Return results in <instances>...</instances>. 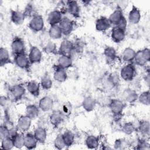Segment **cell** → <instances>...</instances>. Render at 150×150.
Listing matches in <instances>:
<instances>
[{"label": "cell", "instance_id": "obj_1", "mask_svg": "<svg viewBox=\"0 0 150 150\" xmlns=\"http://www.w3.org/2000/svg\"><path fill=\"white\" fill-rule=\"evenodd\" d=\"M136 74V69L132 63H128L122 67L120 71V77L125 81H131Z\"/></svg>", "mask_w": 150, "mask_h": 150}, {"label": "cell", "instance_id": "obj_2", "mask_svg": "<svg viewBox=\"0 0 150 150\" xmlns=\"http://www.w3.org/2000/svg\"><path fill=\"white\" fill-rule=\"evenodd\" d=\"M9 96L8 97L12 101H17L20 100L25 94V88L22 84H16L9 88Z\"/></svg>", "mask_w": 150, "mask_h": 150}, {"label": "cell", "instance_id": "obj_3", "mask_svg": "<svg viewBox=\"0 0 150 150\" xmlns=\"http://www.w3.org/2000/svg\"><path fill=\"white\" fill-rule=\"evenodd\" d=\"M111 112L114 117H120L125 107V103L119 99H112L109 105Z\"/></svg>", "mask_w": 150, "mask_h": 150}, {"label": "cell", "instance_id": "obj_4", "mask_svg": "<svg viewBox=\"0 0 150 150\" xmlns=\"http://www.w3.org/2000/svg\"><path fill=\"white\" fill-rule=\"evenodd\" d=\"M29 28L33 32H38L44 28V20L41 15L38 14L33 16L29 23Z\"/></svg>", "mask_w": 150, "mask_h": 150}, {"label": "cell", "instance_id": "obj_5", "mask_svg": "<svg viewBox=\"0 0 150 150\" xmlns=\"http://www.w3.org/2000/svg\"><path fill=\"white\" fill-rule=\"evenodd\" d=\"M11 49L15 56L25 53V45L23 40L19 37L15 38L11 43Z\"/></svg>", "mask_w": 150, "mask_h": 150}, {"label": "cell", "instance_id": "obj_6", "mask_svg": "<svg viewBox=\"0 0 150 150\" xmlns=\"http://www.w3.org/2000/svg\"><path fill=\"white\" fill-rule=\"evenodd\" d=\"M74 52V44L72 42L69 40H64L61 43L59 48L58 53L61 55L69 56Z\"/></svg>", "mask_w": 150, "mask_h": 150}, {"label": "cell", "instance_id": "obj_7", "mask_svg": "<svg viewBox=\"0 0 150 150\" xmlns=\"http://www.w3.org/2000/svg\"><path fill=\"white\" fill-rule=\"evenodd\" d=\"M14 62L18 67L22 69H28L31 64L28 56L25 53L15 56Z\"/></svg>", "mask_w": 150, "mask_h": 150}, {"label": "cell", "instance_id": "obj_8", "mask_svg": "<svg viewBox=\"0 0 150 150\" xmlns=\"http://www.w3.org/2000/svg\"><path fill=\"white\" fill-rule=\"evenodd\" d=\"M59 25L62 30L63 34L66 36L71 33L74 28L73 22L67 17H63Z\"/></svg>", "mask_w": 150, "mask_h": 150}, {"label": "cell", "instance_id": "obj_9", "mask_svg": "<svg viewBox=\"0 0 150 150\" xmlns=\"http://www.w3.org/2000/svg\"><path fill=\"white\" fill-rule=\"evenodd\" d=\"M32 119L26 115H21L18 120L16 127L22 132H26L30 127Z\"/></svg>", "mask_w": 150, "mask_h": 150}, {"label": "cell", "instance_id": "obj_10", "mask_svg": "<svg viewBox=\"0 0 150 150\" xmlns=\"http://www.w3.org/2000/svg\"><path fill=\"white\" fill-rule=\"evenodd\" d=\"M28 57L31 64L38 63L42 60V53L38 47L32 46L30 49Z\"/></svg>", "mask_w": 150, "mask_h": 150}, {"label": "cell", "instance_id": "obj_11", "mask_svg": "<svg viewBox=\"0 0 150 150\" xmlns=\"http://www.w3.org/2000/svg\"><path fill=\"white\" fill-rule=\"evenodd\" d=\"M125 36V30L117 26H114L111 30V37L115 43H120Z\"/></svg>", "mask_w": 150, "mask_h": 150}, {"label": "cell", "instance_id": "obj_12", "mask_svg": "<svg viewBox=\"0 0 150 150\" xmlns=\"http://www.w3.org/2000/svg\"><path fill=\"white\" fill-rule=\"evenodd\" d=\"M66 11L74 17H79L80 15V6L77 2L75 1H67Z\"/></svg>", "mask_w": 150, "mask_h": 150}, {"label": "cell", "instance_id": "obj_13", "mask_svg": "<svg viewBox=\"0 0 150 150\" xmlns=\"http://www.w3.org/2000/svg\"><path fill=\"white\" fill-rule=\"evenodd\" d=\"M138 95L136 91L131 88H126L122 93V100L128 103H133L138 100Z\"/></svg>", "mask_w": 150, "mask_h": 150}, {"label": "cell", "instance_id": "obj_14", "mask_svg": "<svg viewBox=\"0 0 150 150\" xmlns=\"http://www.w3.org/2000/svg\"><path fill=\"white\" fill-rule=\"evenodd\" d=\"M124 17L121 9L118 8L115 9L108 18L111 25H112L114 26H117L120 24Z\"/></svg>", "mask_w": 150, "mask_h": 150}, {"label": "cell", "instance_id": "obj_15", "mask_svg": "<svg viewBox=\"0 0 150 150\" xmlns=\"http://www.w3.org/2000/svg\"><path fill=\"white\" fill-rule=\"evenodd\" d=\"M111 25L108 18L105 16H101L97 19L96 22V29L99 32H104L108 30Z\"/></svg>", "mask_w": 150, "mask_h": 150}, {"label": "cell", "instance_id": "obj_16", "mask_svg": "<svg viewBox=\"0 0 150 150\" xmlns=\"http://www.w3.org/2000/svg\"><path fill=\"white\" fill-rule=\"evenodd\" d=\"M62 18V12L59 10H54L49 13L47 22L50 26L59 25Z\"/></svg>", "mask_w": 150, "mask_h": 150}, {"label": "cell", "instance_id": "obj_17", "mask_svg": "<svg viewBox=\"0 0 150 150\" xmlns=\"http://www.w3.org/2000/svg\"><path fill=\"white\" fill-rule=\"evenodd\" d=\"M54 79L59 82H64L67 78V74L66 69L60 67L58 64L54 67Z\"/></svg>", "mask_w": 150, "mask_h": 150}, {"label": "cell", "instance_id": "obj_18", "mask_svg": "<svg viewBox=\"0 0 150 150\" xmlns=\"http://www.w3.org/2000/svg\"><path fill=\"white\" fill-rule=\"evenodd\" d=\"M141 18V15L139 9L133 5L128 14V21L129 23L133 25L137 24L140 21Z\"/></svg>", "mask_w": 150, "mask_h": 150}, {"label": "cell", "instance_id": "obj_19", "mask_svg": "<svg viewBox=\"0 0 150 150\" xmlns=\"http://www.w3.org/2000/svg\"><path fill=\"white\" fill-rule=\"evenodd\" d=\"M53 107V100L48 96L42 97L39 101V108L43 111H49Z\"/></svg>", "mask_w": 150, "mask_h": 150}, {"label": "cell", "instance_id": "obj_20", "mask_svg": "<svg viewBox=\"0 0 150 150\" xmlns=\"http://www.w3.org/2000/svg\"><path fill=\"white\" fill-rule=\"evenodd\" d=\"M63 118L64 115L61 111L55 110L50 116V121L54 127H57L62 122Z\"/></svg>", "mask_w": 150, "mask_h": 150}, {"label": "cell", "instance_id": "obj_21", "mask_svg": "<svg viewBox=\"0 0 150 150\" xmlns=\"http://www.w3.org/2000/svg\"><path fill=\"white\" fill-rule=\"evenodd\" d=\"M26 16L23 12L12 10L11 11V19L16 25H21L25 21Z\"/></svg>", "mask_w": 150, "mask_h": 150}, {"label": "cell", "instance_id": "obj_22", "mask_svg": "<svg viewBox=\"0 0 150 150\" xmlns=\"http://www.w3.org/2000/svg\"><path fill=\"white\" fill-rule=\"evenodd\" d=\"M38 142L34 134L28 133L24 135V143L26 148L28 149H35L37 146Z\"/></svg>", "mask_w": 150, "mask_h": 150}, {"label": "cell", "instance_id": "obj_23", "mask_svg": "<svg viewBox=\"0 0 150 150\" xmlns=\"http://www.w3.org/2000/svg\"><path fill=\"white\" fill-rule=\"evenodd\" d=\"M136 52L131 47H126L122 52V59L124 62L131 63L134 62Z\"/></svg>", "mask_w": 150, "mask_h": 150}, {"label": "cell", "instance_id": "obj_24", "mask_svg": "<svg viewBox=\"0 0 150 150\" xmlns=\"http://www.w3.org/2000/svg\"><path fill=\"white\" fill-rule=\"evenodd\" d=\"M40 84L36 81H30L26 84V89L28 92L35 97H38L40 94Z\"/></svg>", "mask_w": 150, "mask_h": 150}, {"label": "cell", "instance_id": "obj_25", "mask_svg": "<svg viewBox=\"0 0 150 150\" xmlns=\"http://www.w3.org/2000/svg\"><path fill=\"white\" fill-rule=\"evenodd\" d=\"M96 101L91 97L88 96L85 97L82 102V106L83 108L87 112L92 111L96 107Z\"/></svg>", "mask_w": 150, "mask_h": 150}, {"label": "cell", "instance_id": "obj_26", "mask_svg": "<svg viewBox=\"0 0 150 150\" xmlns=\"http://www.w3.org/2000/svg\"><path fill=\"white\" fill-rule=\"evenodd\" d=\"M62 30L59 25H52L49 29V35L53 39H59L63 35Z\"/></svg>", "mask_w": 150, "mask_h": 150}, {"label": "cell", "instance_id": "obj_27", "mask_svg": "<svg viewBox=\"0 0 150 150\" xmlns=\"http://www.w3.org/2000/svg\"><path fill=\"white\" fill-rule=\"evenodd\" d=\"M34 135L38 142L44 143L47 138L46 130L43 127H38L34 131Z\"/></svg>", "mask_w": 150, "mask_h": 150}, {"label": "cell", "instance_id": "obj_28", "mask_svg": "<svg viewBox=\"0 0 150 150\" xmlns=\"http://www.w3.org/2000/svg\"><path fill=\"white\" fill-rule=\"evenodd\" d=\"M72 64L73 62L71 56L61 55L58 59V65L64 69L70 67Z\"/></svg>", "mask_w": 150, "mask_h": 150}, {"label": "cell", "instance_id": "obj_29", "mask_svg": "<svg viewBox=\"0 0 150 150\" xmlns=\"http://www.w3.org/2000/svg\"><path fill=\"white\" fill-rule=\"evenodd\" d=\"M39 108L34 104L28 105L26 108V115L32 120L36 118L39 114Z\"/></svg>", "mask_w": 150, "mask_h": 150}, {"label": "cell", "instance_id": "obj_30", "mask_svg": "<svg viewBox=\"0 0 150 150\" xmlns=\"http://www.w3.org/2000/svg\"><path fill=\"white\" fill-rule=\"evenodd\" d=\"M11 63L10 55L8 50L3 47L0 48V64L3 66L8 63Z\"/></svg>", "mask_w": 150, "mask_h": 150}, {"label": "cell", "instance_id": "obj_31", "mask_svg": "<svg viewBox=\"0 0 150 150\" xmlns=\"http://www.w3.org/2000/svg\"><path fill=\"white\" fill-rule=\"evenodd\" d=\"M86 145L89 149H96L99 145V139L94 135H89L86 139Z\"/></svg>", "mask_w": 150, "mask_h": 150}, {"label": "cell", "instance_id": "obj_32", "mask_svg": "<svg viewBox=\"0 0 150 150\" xmlns=\"http://www.w3.org/2000/svg\"><path fill=\"white\" fill-rule=\"evenodd\" d=\"M139 131L144 136H149L150 132V124L147 120H142L138 125Z\"/></svg>", "mask_w": 150, "mask_h": 150}, {"label": "cell", "instance_id": "obj_33", "mask_svg": "<svg viewBox=\"0 0 150 150\" xmlns=\"http://www.w3.org/2000/svg\"><path fill=\"white\" fill-rule=\"evenodd\" d=\"M104 54L108 61H113L117 57L116 50L111 46H107L104 49Z\"/></svg>", "mask_w": 150, "mask_h": 150}, {"label": "cell", "instance_id": "obj_34", "mask_svg": "<svg viewBox=\"0 0 150 150\" xmlns=\"http://www.w3.org/2000/svg\"><path fill=\"white\" fill-rule=\"evenodd\" d=\"M66 146H70L74 143L75 136L71 131H66L62 134Z\"/></svg>", "mask_w": 150, "mask_h": 150}, {"label": "cell", "instance_id": "obj_35", "mask_svg": "<svg viewBox=\"0 0 150 150\" xmlns=\"http://www.w3.org/2000/svg\"><path fill=\"white\" fill-rule=\"evenodd\" d=\"M14 147L21 149L25 146L24 143V135L21 133H18L15 136L12 138Z\"/></svg>", "mask_w": 150, "mask_h": 150}, {"label": "cell", "instance_id": "obj_36", "mask_svg": "<svg viewBox=\"0 0 150 150\" xmlns=\"http://www.w3.org/2000/svg\"><path fill=\"white\" fill-rule=\"evenodd\" d=\"M134 62L136 65H138L139 66H144L146 64L147 62L145 59L142 53L141 50H139L136 52L135 56L134 59Z\"/></svg>", "mask_w": 150, "mask_h": 150}, {"label": "cell", "instance_id": "obj_37", "mask_svg": "<svg viewBox=\"0 0 150 150\" xmlns=\"http://www.w3.org/2000/svg\"><path fill=\"white\" fill-rule=\"evenodd\" d=\"M40 84L44 90H49L52 87L53 82L48 75H44L41 78Z\"/></svg>", "mask_w": 150, "mask_h": 150}, {"label": "cell", "instance_id": "obj_38", "mask_svg": "<svg viewBox=\"0 0 150 150\" xmlns=\"http://www.w3.org/2000/svg\"><path fill=\"white\" fill-rule=\"evenodd\" d=\"M138 100L139 103L145 105H149L150 104V93L149 90L142 92L138 96Z\"/></svg>", "mask_w": 150, "mask_h": 150}, {"label": "cell", "instance_id": "obj_39", "mask_svg": "<svg viewBox=\"0 0 150 150\" xmlns=\"http://www.w3.org/2000/svg\"><path fill=\"white\" fill-rule=\"evenodd\" d=\"M14 147L13 139L11 137H6L1 139V148L5 150H9Z\"/></svg>", "mask_w": 150, "mask_h": 150}, {"label": "cell", "instance_id": "obj_40", "mask_svg": "<svg viewBox=\"0 0 150 150\" xmlns=\"http://www.w3.org/2000/svg\"><path fill=\"white\" fill-rule=\"evenodd\" d=\"M122 131L127 135L132 134L136 129L135 125L131 122H126L122 126Z\"/></svg>", "mask_w": 150, "mask_h": 150}, {"label": "cell", "instance_id": "obj_41", "mask_svg": "<svg viewBox=\"0 0 150 150\" xmlns=\"http://www.w3.org/2000/svg\"><path fill=\"white\" fill-rule=\"evenodd\" d=\"M54 146L57 149H62L66 146L62 134H59L54 141Z\"/></svg>", "mask_w": 150, "mask_h": 150}, {"label": "cell", "instance_id": "obj_42", "mask_svg": "<svg viewBox=\"0 0 150 150\" xmlns=\"http://www.w3.org/2000/svg\"><path fill=\"white\" fill-rule=\"evenodd\" d=\"M108 80L112 86H117L120 83V76L117 73H112L108 77Z\"/></svg>", "mask_w": 150, "mask_h": 150}, {"label": "cell", "instance_id": "obj_43", "mask_svg": "<svg viewBox=\"0 0 150 150\" xmlns=\"http://www.w3.org/2000/svg\"><path fill=\"white\" fill-rule=\"evenodd\" d=\"M128 142L125 139H118L115 141L114 146L115 149H124L127 148Z\"/></svg>", "mask_w": 150, "mask_h": 150}, {"label": "cell", "instance_id": "obj_44", "mask_svg": "<svg viewBox=\"0 0 150 150\" xmlns=\"http://www.w3.org/2000/svg\"><path fill=\"white\" fill-rule=\"evenodd\" d=\"M43 51L47 53H54L56 51V45L53 42H49L43 47Z\"/></svg>", "mask_w": 150, "mask_h": 150}, {"label": "cell", "instance_id": "obj_45", "mask_svg": "<svg viewBox=\"0 0 150 150\" xmlns=\"http://www.w3.org/2000/svg\"><path fill=\"white\" fill-rule=\"evenodd\" d=\"M137 149H149V145L148 142L144 139H139L137 144Z\"/></svg>", "mask_w": 150, "mask_h": 150}, {"label": "cell", "instance_id": "obj_46", "mask_svg": "<svg viewBox=\"0 0 150 150\" xmlns=\"http://www.w3.org/2000/svg\"><path fill=\"white\" fill-rule=\"evenodd\" d=\"M0 137L1 139L6 137H10L9 128L5 125H1L0 127Z\"/></svg>", "mask_w": 150, "mask_h": 150}, {"label": "cell", "instance_id": "obj_47", "mask_svg": "<svg viewBox=\"0 0 150 150\" xmlns=\"http://www.w3.org/2000/svg\"><path fill=\"white\" fill-rule=\"evenodd\" d=\"M26 17L29 16H34L35 15H37L35 13V9L33 8V6L32 4H28L27 6L25 8V12H23Z\"/></svg>", "mask_w": 150, "mask_h": 150}, {"label": "cell", "instance_id": "obj_48", "mask_svg": "<svg viewBox=\"0 0 150 150\" xmlns=\"http://www.w3.org/2000/svg\"><path fill=\"white\" fill-rule=\"evenodd\" d=\"M71 105H70L68 103H65L63 106V110L62 111L64 116L70 115L71 114Z\"/></svg>", "mask_w": 150, "mask_h": 150}, {"label": "cell", "instance_id": "obj_49", "mask_svg": "<svg viewBox=\"0 0 150 150\" xmlns=\"http://www.w3.org/2000/svg\"><path fill=\"white\" fill-rule=\"evenodd\" d=\"M142 53L147 62L150 60V50L149 48H145L141 50Z\"/></svg>", "mask_w": 150, "mask_h": 150}, {"label": "cell", "instance_id": "obj_50", "mask_svg": "<svg viewBox=\"0 0 150 150\" xmlns=\"http://www.w3.org/2000/svg\"><path fill=\"white\" fill-rule=\"evenodd\" d=\"M10 101H12L9 97H6L5 96H1V105L2 107H5L7 105H8Z\"/></svg>", "mask_w": 150, "mask_h": 150}, {"label": "cell", "instance_id": "obj_51", "mask_svg": "<svg viewBox=\"0 0 150 150\" xmlns=\"http://www.w3.org/2000/svg\"><path fill=\"white\" fill-rule=\"evenodd\" d=\"M18 128L17 127H11V128H9V137L11 138H13L14 136H15L18 132Z\"/></svg>", "mask_w": 150, "mask_h": 150}, {"label": "cell", "instance_id": "obj_52", "mask_svg": "<svg viewBox=\"0 0 150 150\" xmlns=\"http://www.w3.org/2000/svg\"><path fill=\"white\" fill-rule=\"evenodd\" d=\"M149 79H150V78H149V73H148V74L145 76V81H146V83H147V84L148 86L149 84Z\"/></svg>", "mask_w": 150, "mask_h": 150}]
</instances>
